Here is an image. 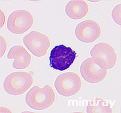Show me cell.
<instances>
[{"mask_svg":"<svg viewBox=\"0 0 121 113\" xmlns=\"http://www.w3.org/2000/svg\"><path fill=\"white\" fill-rule=\"evenodd\" d=\"M9 59H14L13 68L17 69H23L28 68L31 61V56L23 46L15 45L12 48L7 55Z\"/></svg>","mask_w":121,"mask_h":113,"instance_id":"obj_10","label":"cell"},{"mask_svg":"<svg viewBox=\"0 0 121 113\" xmlns=\"http://www.w3.org/2000/svg\"><path fill=\"white\" fill-rule=\"evenodd\" d=\"M34 22L31 12L25 9H19L9 16L7 26L9 30L13 34H22L31 28Z\"/></svg>","mask_w":121,"mask_h":113,"instance_id":"obj_5","label":"cell"},{"mask_svg":"<svg viewBox=\"0 0 121 113\" xmlns=\"http://www.w3.org/2000/svg\"><path fill=\"white\" fill-rule=\"evenodd\" d=\"M82 77L86 81L95 84L101 82L105 78L107 69L96 62L92 58L86 59L82 63L80 68Z\"/></svg>","mask_w":121,"mask_h":113,"instance_id":"obj_9","label":"cell"},{"mask_svg":"<svg viewBox=\"0 0 121 113\" xmlns=\"http://www.w3.org/2000/svg\"><path fill=\"white\" fill-rule=\"evenodd\" d=\"M89 10L88 3L85 1L81 0L69 1L65 8L67 15L70 18L74 20L84 17L88 14Z\"/></svg>","mask_w":121,"mask_h":113,"instance_id":"obj_11","label":"cell"},{"mask_svg":"<svg viewBox=\"0 0 121 113\" xmlns=\"http://www.w3.org/2000/svg\"><path fill=\"white\" fill-rule=\"evenodd\" d=\"M31 72H16L12 73L5 78L3 83L5 91L14 96L21 95L31 87L33 82Z\"/></svg>","mask_w":121,"mask_h":113,"instance_id":"obj_2","label":"cell"},{"mask_svg":"<svg viewBox=\"0 0 121 113\" xmlns=\"http://www.w3.org/2000/svg\"><path fill=\"white\" fill-rule=\"evenodd\" d=\"M118 10L117 11V6H116L115 7V8H114V9H113L112 12V15L114 20L115 21V22H116L117 24H119L118 20H119L118 18L120 20V18H121L120 17V14H120V13H121V11L120 12V11H121V9L118 12H117Z\"/></svg>","mask_w":121,"mask_h":113,"instance_id":"obj_12","label":"cell"},{"mask_svg":"<svg viewBox=\"0 0 121 113\" xmlns=\"http://www.w3.org/2000/svg\"><path fill=\"white\" fill-rule=\"evenodd\" d=\"M55 86L60 95L69 97L79 91L82 87V82L80 76L77 73L67 72L58 76L55 82Z\"/></svg>","mask_w":121,"mask_h":113,"instance_id":"obj_4","label":"cell"},{"mask_svg":"<svg viewBox=\"0 0 121 113\" xmlns=\"http://www.w3.org/2000/svg\"><path fill=\"white\" fill-rule=\"evenodd\" d=\"M76 55V52L70 47L63 44L56 46L50 52L49 65L53 69L64 71L72 64Z\"/></svg>","mask_w":121,"mask_h":113,"instance_id":"obj_3","label":"cell"},{"mask_svg":"<svg viewBox=\"0 0 121 113\" xmlns=\"http://www.w3.org/2000/svg\"><path fill=\"white\" fill-rule=\"evenodd\" d=\"M90 54L94 60L106 69L112 68L116 64L117 56L115 49L107 43L96 44L90 51Z\"/></svg>","mask_w":121,"mask_h":113,"instance_id":"obj_6","label":"cell"},{"mask_svg":"<svg viewBox=\"0 0 121 113\" xmlns=\"http://www.w3.org/2000/svg\"><path fill=\"white\" fill-rule=\"evenodd\" d=\"M23 42L29 51L38 57L45 55L51 45L48 36L35 31L26 35L23 38Z\"/></svg>","mask_w":121,"mask_h":113,"instance_id":"obj_7","label":"cell"},{"mask_svg":"<svg viewBox=\"0 0 121 113\" xmlns=\"http://www.w3.org/2000/svg\"><path fill=\"white\" fill-rule=\"evenodd\" d=\"M56 95L53 88L46 85L43 88L35 86L27 94L25 98L27 104L30 108L41 110L48 108L54 104Z\"/></svg>","mask_w":121,"mask_h":113,"instance_id":"obj_1","label":"cell"},{"mask_svg":"<svg viewBox=\"0 0 121 113\" xmlns=\"http://www.w3.org/2000/svg\"><path fill=\"white\" fill-rule=\"evenodd\" d=\"M76 37L80 41L86 43L95 41L101 35L99 25L92 20H87L79 23L75 29Z\"/></svg>","mask_w":121,"mask_h":113,"instance_id":"obj_8","label":"cell"}]
</instances>
